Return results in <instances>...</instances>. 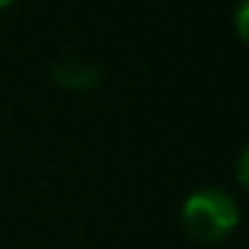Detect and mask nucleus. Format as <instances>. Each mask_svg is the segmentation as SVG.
Here are the masks:
<instances>
[{
  "instance_id": "f257e3e1",
  "label": "nucleus",
  "mask_w": 249,
  "mask_h": 249,
  "mask_svg": "<svg viewBox=\"0 0 249 249\" xmlns=\"http://www.w3.org/2000/svg\"><path fill=\"white\" fill-rule=\"evenodd\" d=\"M180 220L191 241L217 244V241H226L238 229L241 206L223 188H197L194 194L186 197Z\"/></svg>"
},
{
  "instance_id": "f03ea898",
  "label": "nucleus",
  "mask_w": 249,
  "mask_h": 249,
  "mask_svg": "<svg viewBox=\"0 0 249 249\" xmlns=\"http://www.w3.org/2000/svg\"><path fill=\"white\" fill-rule=\"evenodd\" d=\"M53 78L64 90L90 93L102 81V70L93 61H84V58H61L58 64H53Z\"/></svg>"
},
{
  "instance_id": "7ed1b4c3",
  "label": "nucleus",
  "mask_w": 249,
  "mask_h": 249,
  "mask_svg": "<svg viewBox=\"0 0 249 249\" xmlns=\"http://www.w3.org/2000/svg\"><path fill=\"white\" fill-rule=\"evenodd\" d=\"M235 32L244 44H249V0H241L235 9Z\"/></svg>"
},
{
  "instance_id": "20e7f679",
  "label": "nucleus",
  "mask_w": 249,
  "mask_h": 249,
  "mask_svg": "<svg viewBox=\"0 0 249 249\" xmlns=\"http://www.w3.org/2000/svg\"><path fill=\"white\" fill-rule=\"evenodd\" d=\"M238 180H241V186L249 191V145L244 148V154H241V160H238Z\"/></svg>"
},
{
  "instance_id": "39448f33",
  "label": "nucleus",
  "mask_w": 249,
  "mask_h": 249,
  "mask_svg": "<svg viewBox=\"0 0 249 249\" xmlns=\"http://www.w3.org/2000/svg\"><path fill=\"white\" fill-rule=\"evenodd\" d=\"M12 3H15V0H0V12H3V9H9Z\"/></svg>"
}]
</instances>
